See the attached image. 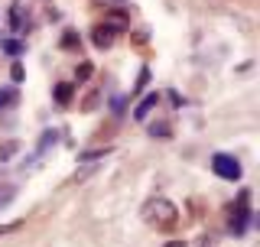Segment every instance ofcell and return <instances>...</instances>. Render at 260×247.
<instances>
[{"label": "cell", "mask_w": 260, "mask_h": 247, "mask_svg": "<svg viewBox=\"0 0 260 247\" xmlns=\"http://www.w3.org/2000/svg\"><path fill=\"white\" fill-rule=\"evenodd\" d=\"M176 218H179V211L169 199H153V202L143 205V221L153 228H173Z\"/></svg>", "instance_id": "cell-1"}, {"label": "cell", "mask_w": 260, "mask_h": 247, "mask_svg": "<svg viewBox=\"0 0 260 247\" xmlns=\"http://www.w3.org/2000/svg\"><path fill=\"white\" fill-rule=\"evenodd\" d=\"M211 169H215V176H221L228 179V182H238L241 179V163L234 160V156H228V153H218V156H211Z\"/></svg>", "instance_id": "cell-2"}, {"label": "cell", "mask_w": 260, "mask_h": 247, "mask_svg": "<svg viewBox=\"0 0 260 247\" xmlns=\"http://www.w3.org/2000/svg\"><path fill=\"white\" fill-rule=\"evenodd\" d=\"M114 36H117V29L108 26V23H101V26H94V29H91V43H94L98 49H108V46L114 43Z\"/></svg>", "instance_id": "cell-3"}, {"label": "cell", "mask_w": 260, "mask_h": 247, "mask_svg": "<svg viewBox=\"0 0 260 247\" xmlns=\"http://www.w3.org/2000/svg\"><path fill=\"white\" fill-rule=\"evenodd\" d=\"M156 104H159V95H156V91H150V95H146V98H143L140 104H137L134 117H137V120H146V117H150V111L156 108Z\"/></svg>", "instance_id": "cell-4"}, {"label": "cell", "mask_w": 260, "mask_h": 247, "mask_svg": "<svg viewBox=\"0 0 260 247\" xmlns=\"http://www.w3.org/2000/svg\"><path fill=\"white\" fill-rule=\"evenodd\" d=\"M247 195H241V208L234 211V218H231V225H234V231H244V225H247Z\"/></svg>", "instance_id": "cell-5"}, {"label": "cell", "mask_w": 260, "mask_h": 247, "mask_svg": "<svg viewBox=\"0 0 260 247\" xmlns=\"http://www.w3.org/2000/svg\"><path fill=\"white\" fill-rule=\"evenodd\" d=\"M16 101H20V95H16V88H0V111L13 108Z\"/></svg>", "instance_id": "cell-6"}, {"label": "cell", "mask_w": 260, "mask_h": 247, "mask_svg": "<svg viewBox=\"0 0 260 247\" xmlns=\"http://www.w3.org/2000/svg\"><path fill=\"white\" fill-rule=\"evenodd\" d=\"M72 91H75L72 85H59V88H55V101H59V104H69L72 101Z\"/></svg>", "instance_id": "cell-7"}, {"label": "cell", "mask_w": 260, "mask_h": 247, "mask_svg": "<svg viewBox=\"0 0 260 247\" xmlns=\"http://www.w3.org/2000/svg\"><path fill=\"white\" fill-rule=\"evenodd\" d=\"M55 140H59V134H55V130H46V137L39 140V153H46L49 146H55Z\"/></svg>", "instance_id": "cell-8"}, {"label": "cell", "mask_w": 260, "mask_h": 247, "mask_svg": "<svg viewBox=\"0 0 260 247\" xmlns=\"http://www.w3.org/2000/svg\"><path fill=\"white\" fill-rule=\"evenodd\" d=\"M111 153V146H104V150H91V153H81V160L85 163H94V160H101V156H108Z\"/></svg>", "instance_id": "cell-9"}, {"label": "cell", "mask_w": 260, "mask_h": 247, "mask_svg": "<svg viewBox=\"0 0 260 247\" xmlns=\"http://www.w3.org/2000/svg\"><path fill=\"white\" fill-rule=\"evenodd\" d=\"M20 150V143H16V140H10V143H4V150H0V160H10V156Z\"/></svg>", "instance_id": "cell-10"}, {"label": "cell", "mask_w": 260, "mask_h": 247, "mask_svg": "<svg viewBox=\"0 0 260 247\" xmlns=\"http://www.w3.org/2000/svg\"><path fill=\"white\" fill-rule=\"evenodd\" d=\"M23 228V221H10V225H0V237L4 234H13V231H20Z\"/></svg>", "instance_id": "cell-11"}, {"label": "cell", "mask_w": 260, "mask_h": 247, "mask_svg": "<svg viewBox=\"0 0 260 247\" xmlns=\"http://www.w3.org/2000/svg\"><path fill=\"white\" fill-rule=\"evenodd\" d=\"M150 134H153V137H169V123H153Z\"/></svg>", "instance_id": "cell-12"}, {"label": "cell", "mask_w": 260, "mask_h": 247, "mask_svg": "<svg viewBox=\"0 0 260 247\" xmlns=\"http://www.w3.org/2000/svg\"><path fill=\"white\" fill-rule=\"evenodd\" d=\"M4 52H10V55H20V52H23V46H20V43H13V39H7V43H4Z\"/></svg>", "instance_id": "cell-13"}, {"label": "cell", "mask_w": 260, "mask_h": 247, "mask_svg": "<svg viewBox=\"0 0 260 247\" xmlns=\"http://www.w3.org/2000/svg\"><path fill=\"white\" fill-rule=\"evenodd\" d=\"M146 81H150V69H140V78H137V91H143Z\"/></svg>", "instance_id": "cell-14"}, {"label": "cell", "mask_w": 260, "mask_h": 247, "mask_svg": "<svg viewBox=\"0 0 260 247\" xmlns=\"http://www.w3.org/2000/svg\"><path fill=\"white\" fill-rule=\"evenodd\" d=\"M10 78L16 81V85L23 81V65H20V62H13V69H10Z\"/></svg>", "instance_id": "cell-15"}, {"label": "cell", "mask_w": 260, "mask_h": 247, "mask_svg": "<svg viewBox=\"0 0 260 247\" xmlns=\"http://www.w3.org/2000/svg\"><path fill=\"white\" fill-rule=\"evenodd\" d=\"M124 104H127V98H114V101H111V111L114 114H124Z\"/></svg>", "instance_id": "cell-16"}, {"label": "cell", "mask_w": 260, "mask_h": 247, "mask_svg": "<svg viewBox=\"0 0 260 247\" xmlns=\"http://www.w3.org/2000/svg\"><path fill=\"white\" fill-rule=\"evenodd\" d=\"M13 195H16V189H13V186H7L4 192H0V205H7V202L13 199Z\"/></svg>", "instance_id": "cell-17"}, {"label": "cell", "mask_w": 260, "mask_h": 247, "mask_svg": "<svg viewBox=\"0 0 260 247\" xmlns=\"http://www.w3.org/2000/svg\"><path fill=\"white\" fill-rule=\"evenodd\" d=\"M88 75H91V65H88V62H85V65H78V81H85Z\"/></svg>", "instance_id": "cell-18"}, {"label": "cell", "mask_w": 260, "mask_h": 247, "mask_svg": "<svg viewBox=\"0 0 260 247\" xmlns=\"http://www.w3.org/2000/svg\"><path fill=\"white\" fill-rule=\"evenodd\" d=\"M94 4H101V7H124V0H94Z\"/></svg>", "instance_id": "cell-19"}, {"label": "cell", "mask_w": 260, "mask_h": 247, "mask_svg": "<svg viewBox=\"0 0 260 247\" xmlns=\"http://www.w3.org/2000/svg\"><path fill=\"white\" fill-rule=\"evenodd\" d=\"M94 104H98V95H91V98H88V101H85V108H81V111H94Z\"/></svg>", "instance_id": "cell-20"}, {"label": "cell", "mask_w": 260, "mask_h": 247, "mask_svg": "<svg viewBox=\"0 0 260 247\" xmlns=\"http://www.w3.org/2000/svg\"><path fill=\"white\" fill-rule=\"evenodd\" d=\"M162 247H185V244H182V241H166Z\"/></svg>", "instance_id": "cell-21"}]
</instances>
